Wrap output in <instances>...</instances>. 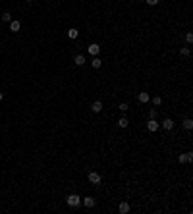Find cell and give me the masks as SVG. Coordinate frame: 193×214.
<instances>
[{
    "mask_svg": "<svg viewBox=\"0 0 193 214\" xmlns=\"http://www.w3.org/2000/svg\"><path fill=\"white\" fill-rule=\"evenodd\" d=\"M66 203H68V207L77 208V207L81 204V197L77 195V193H72V195H68V197H66Z\"/></svg>",
    "mask_w": 193,
    "mask_h": 214,
    "instance_id": "cell-1",
    "label": "cell"
},
{
    "mask_svg": "<svg viewBox=\"0 0 193 214\" xmlns=\"http://www.w3.org/2000/svg\"><path fill=\"white\" fill-rule=\"evenodd\" d=\"M81 204L85 208H93L97 204V201H95V197H85V199H81Z\"/></svg>",
    "mask_w": 193,
    "mask_h": 214,
    "instance_id": "cell-2",
    "label": "cell"
},
{
    "mask_svg": "<svg viewBox=\"0 0 193 214\" xmlns=\"http://www.w3.org/2000/svg\"><path fill=\"white\" fill-rule=\"evenodd\" d=\"M158 127H160V123H158L157 120H153V118H149V122H147V129H149L151 133H155Z\"/></svg>",
    "mask_w": 193,
    "mask_h": 214,
    "instance_id": "cell-3",
    "label": "cell"
},
{
    "mask_svg": "<svg viewBox=\"0 0 193 214\" xmlns=\"http://www.w3.org/2000/svg\"><path fill=\"white\" fill-rule=\"evenodd\" d=\"M160 125H162L166 131H172V129H174V125H176V123H174V120H172V118H164Z\"/></svg>",
    "mask_w": 193,
    "mask_h": 214,
    "instance_id": "cell-4",
    "label": "cell"
},
{
    "mask_svg": "<svg viewBox=\"0 0 193 214\" xmlns=\"http://www.w3.org/2000/svg\"><path fill=\"white\" fill-rule=\"evenodd\" d=\"M101 174H98V172H89V182H91L93 185H98L101 183Z\"/></svg>",
    "mask_w": 193,
    "mask_h": 214,
    "instance_id": "cell-5",
    "label": "cell"
},
{
    "mask_svg": "<svg viewBox=\"0 0 193 214\" xmlns=\"http://www.w3.org/2000/svg\"><path fill=\"white\" fill-rule=\"evenodd\" d=\"M191 160H193V153H186V154H180V156H178V162H180V164L191 162Z\"/></svg>",
    "mask_w": 193,
    "mask_h": 214,
    "instance_id": "cell-6",
    "label": "cell"
},
{
    "mask_svg": "<svg viewBox=\"0 0 193 214\" xmlns=\"http://www.w3.org/2000/svg\"><path fill=\"white\" fill-rule=\"evenodd\" d=\"M89 54H91V56H98V54H101V46H98L97 43L89 44Z\"/></svg>",
    "mask_w": 193,
    "mask_h": 214,
    "instance_id": "cell-7",
    "label": "cell"
},
{
    "mask_svg": "<svg viewBox=\"0 0 193 214\" xmlns=\"http://www.w3.org/2000/svg\"><path fill=\"white\" fill-rule=\"evenodd\" d=\"M19 29H21V23H19L18 19H12V21H10V31L12 33H18Z\"/></svg>",
    "mask_w": 193,
    "mask_h": 214,
    "instance_id": "cell-8",
    "label": "cell"
},
{
    "mask_svg": "<svg viewBox=\"0 0 193 214\" xmlns=\"http://www.w3.org/2000/svg\"><path fill=\"white\" fill-rule=\"evenodd\" d=\"M118 210H120V214H128V212H129V203L122 201V203L118 204Z\"/></svg>",
    "mask_w": 193,
    "mask_h": 214,
    "instance_id": "cell-9",
    "label": "cell"
},
{
    "mask_svg": "<svg viewBox=\"0 0 193 214\" xmlns=\"http://www.w3.org/2000/svg\"><path fill=\"white\" fill-rule=\"evenodd\" d=\"M102 108H104V106H102V102H101V100H95V102L91 104V110H93L95 114H98V112H101Z\"/></svg>",
    "mask_w": 193,
    "mask_h": 214,
    "instance_id": "cell-10",
    "label": "cell"
},
{
    "mask_svg": "<svg viewBox=\"0 0 193 214\" xmlns=\"http://www.w3.org/2000/svg\"><path fill=\"white\" fill-rule=\"evenodd\" d=\"M85 62H87V58H85L83 54H75V58H73V64L75 66H83Z\"/></svg>",
    "mask_w": 193,
    "mask_h": 214,
    "instance_id": "cell-11",
    "label": "cell"
},
{
    "mask_svg": "<svg viewBox=\"0 0 193 214\" xmlns=\"http://www.w3.org/2000/svg\"><path fill=\"white\" fill-rule=\"evenodd\" d=\"M139 102H143V104H145V102H149L151 100V94L149 93H145V91H143V93H139Z\"/></svg>",
    "mask_w": 193,
    "mask_h": 214,
    "instance_id": "cell-12",
    "label": "cell"
},
{
    "mask_svg": "<svg viewBox=\"0 0 193 214\" xmlns=\"http://www.w3.org/2000/svg\"><path fill=\"white\" fill-rule=\"evenodd\" d=\"M91 66H93L95 69H98V68L102 66V60L98 58V56H93V60H91Z\"/></svg>",
    "mask_w": 193,
    "mask_h": 214,
    "instance_id": "cell-13",
    "label": "cell"
},
{
    "mask_svg": "<svg viewBox=\"0 0 193 214\" xmlns=\"http://www.w3.org/2000/svg\"><path fill=\"white\" fill-rule=\"evenodd\" d=\"M68 37H70V39H73V41H75L77 37H79V31H77L75 27H72V29H68Z\"/></svg>",
    "mask_w": 193,
    "mask_h": 214,
    "instance_id": "cell-14",
    "label": "cell"
},
{
    "mask_svg": "<svg viewBox=\"0 0 193 214\" xmlns=\"http://www.w3.org/2000/svg\"><path fill=\"white\" fill-rule=\"evenodd\" d=\"M183 127H186L187 131L193 129V120H191V118H186V120H183Z\"/></svg>",
    "mask_w": 193,
    "mask_h": 214,
    "instance_id": "cell-15",
    "label": "cell"
},
{
    "mask_svg": "<svg viewBox=\"0 0 193 214\" xmlns=\"http://www.w3.org/2000/svg\"><path fill=\"white\" fill-rule=\"evenodd\" d=\"M0 19H2V21H6V23H10V21H12V14H10V12H2Z\"/></svg>",
    "mask_w": 193,
    "mask_h": 214,
    "instance_id": "cell-16",
    "label": "cell"
},
{
    "mask_svg": "<svg viewBox=\"0 0 193 214\" xmlns=\"http://www.w3.org/2000/svg\"><path fill=\"white\" fill-rule=\"evenodd\" d=\"M189 54H191L189 46H182V48H180V56H183V58H187Z\"/></svg>",
    "mask_w": 193,
    "mask_h": 214,
    "instance_id": "cell-17",
    "label": "cell"
},
{
    "mask_svg": "<svg viewBox=\"0 0 193 214\" xmlns=\"http://www.w3.org/2000/svg\"><path fill=\"white\" fill-rule=\"evenodd\" d=\"M118 125L122 127V129H124V127H128L129 125V122H128V118H120V120H118Z\"/></svg>",
    "mask_w": 193,
    "mask_h": 214,
    "instance_id": "cell-18",
    "label": "cell"
},
{
    "mask_svg": "<svg viewBox=\"0 0 193 214\" xmlns=\"http://www.w3.org/2000/svg\"><path fill=\"white\" fill-rule=\"evenodd\" d=\"M118 108H120V112H128L129 106H128V102H120V106H118Z\"/></svg>",
    "mask_w": 193,
    "mask_h": 214,
    "instance_id": "cell-19",
    "label": "cell"
},
{
    "mask_svg": "<svg viewBox=\"0 0 193 214\" xmlns=\"http://www.w3.org/2000/svg\"><path fill=\"white\" fill-rule=\"evenodd\" d=\"M153 104L155 106H160L162 104V97H153Z\"/></svg>",
    "mask_w": 193,
    "mask_h": 214,
    "instance_id": "cell-20",
    "label": "cell"
},
{
    "mask_svg": "<svg viewBox=\"0 0 193 214\" xmlns=\"http://www.w3.org/2000/svg\"><path fill=\"white\" fill-rule=\"evenodd\" d=\"M157 116H158V112L155 108H151V112H149V118H153V120H157Z\"/></svg>",
    "mask_w": 193,
    "mask_h": 214,
    "instance_id": "cell-21",
    "label": "cell"
},
{
    "mask_svg": "<svg viewBox=\"0 0 193 214\" xmlns=\"http://www.w3.org/2000/svg\"><path fill=\"white\" fill-rule=\"evenodd\" d=\"M186 43H187V44L193 43V35H191V33H187V35H186Z\"/></svg>",
    "mask_w": 193,
    "mask_h": 214,
    "instance_id": "cell-22",
    "label": "cell"
},
{
    "mask_svg": "<svg viewBox=\"0 0 193 214\" xmlns=\"http://www.w3.org/2000/svg\"><path fill=\"white\" fill-rule=\"evenodd\" d=\"M145 2L149 4V6H157V4H158V0H145Z\"/></svg>",
    "mask_w": 193,
    "mask_h": 214,
    "instance_id": "cell-23",
    "label": "cell"
},
{
    "mask_svg": "<svg viewBox=\"0 0 193 214\" xmlns=\"http://www.w3.org/2000/svg\"><path fill=\"white\" fill-rule=\"evenodd\" d=\"M2 98H4V93H0V100H2Z\"/></svg>",
    "mask_w": 193,
    "mask_h": 214,
    "instance_id": "cell-24",
    "label": "cell"
},
{
    "mask_svg": "<svg viewBox=\"0 0 193 214\" xmlns=\"http://www.w3.org/2000/svg\"><path fill=\"white\" fill-rule=\"evenodd\" d=\"M27 2H33V0H27Z\"/></svg>",
    "mask_w": 193,
    "mask_h": 214,
    "instance_id": "cell-25",
    "label": "cell"
}]
</instances>
